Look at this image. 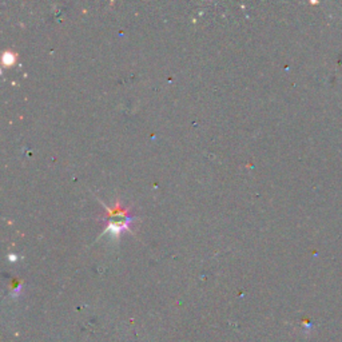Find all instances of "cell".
<instances>
[{"label":"cell","mask_w":342,"mask_h":342,"mask_svg":"<svg viewBox=\"0 0 342 342\" xmlns=\"http://www.w3.org/2000/svg\"><path fill=\"white\" fill-rule=\"evenodd\" d=\"M3 61H4L6 64H12V63H14V55H11V54H6V55L3 56Z\"/></svg>","instance_id":"cell-1"}]
</instances>
